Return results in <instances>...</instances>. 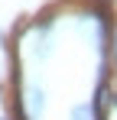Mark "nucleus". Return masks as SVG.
I'll list each match as a JSON object with an SVG mask.
<instances>
[{"mask_svg": "<svg viewBox=\"0 0 117 120\" xmlns=\"http://www.w3.org/2000/svg\"><path fill=\"white\" fill-rule=\"evenodd\" d=\"M42 107H46V94H42L39 84H33V88L26 91V114H29V120H39Z\"/></svg>", "mask_w": 117, "mask_h": 120, "instance_id": "f257e3e1", "label": "nucleus"}, {"mask_svg": "<svg viewBox=\"0 0 117 120\" xmlns=\"http://www.w3.org/2000/svg\"><path fill=\"white\" fill-rule=\"evenodd\" d=\"M68 120H94V107L91 104H75L68 110Z\"/></svg>", "mask_w": 117, "mask_h": 120, "instance_id": "f03ea898", "label": "nucleus"}, {"mask_svg": "<svg viewBox=\"0 0 117 120\" xmlns=\"http://www.w3.org/2000/svg\"><path fill=\"white\" fill-rule=\"evenodd\" d=\"M111 104H114V107H117V94H114V98H111Z\"/></svg>", "mask_w": 117, "mask_h": 120, "instance_id": "7ed1b4c3", "label": "nucleus"}, {"mask_svg": "<svg viewBox=\"0 0 117 120\" xmlns=\"http://www.w3.org/2000/svg\"><path fill=\"white\" fill-rule=\"evenodd\" d=\"M0 120H3V117H0Z\"/></svg>", "mask_w": 117, "mask_h": 120, "instance_id": "20e7f679", "label": "nucleus"}]
</instances>
